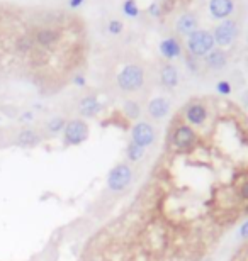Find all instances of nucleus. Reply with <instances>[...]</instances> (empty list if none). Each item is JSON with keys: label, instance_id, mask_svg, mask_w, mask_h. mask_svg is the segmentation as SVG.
Returning a JSON list of instances; mask_svg holds the SVG:
<instances>
[{"label": "nucleus", "instance_id": "obj_4", "mask_svg": "<svg viewBox=\"0 0 248 261\" xmlns=\"http://www.w3.org/2000/svg\"><path fill=\"white\" fill-rule=\"evenodd\" d=\"M88 138V126L82 119H72L63 129V141L66 146H80Z\"/></svg>", "mask_w": 248, "mask_h": 261}, {"label": "nucleus", "instance_id": "obj_14", "mask_svg": "<svg viewBox=\"0 0 248 261\" xmlns=\"http://www.w3.org/2000/svg\"><path fill=\"white\" fill-rule=\"evenodd\" d=\"M160 53L166 60H175L182 55V44L179 42V39L166 38L160 42Z\"/></svg>", "mask_w": 248, "mask_h": 261}, {"label": "nucleus", "instance_id": "obj_29", "mask_svg": "<svg viewBox=\"0 0 248 261\" xmlns=\"http://www.w3.org/2000/svg\"><path fill=\"white\" fill-rule=\"evenodd\" d=\"M33 119H34V114H33V112H24L22 116L19 117L21 122H31Z\"/></svg>", "mask_w": 248, "mask_h": 261}, {"label": "nucleus", "instance_id": "obj_1", "mask_svg": "<svg viewBox=\"0 0 248 261\" xmlns=\"http://www.w3.org/2000/svg\"><path fill=\"white\" fill-rule=\"evenodd\" d=\"M116 81L123 92H136L145 85V70L140 65H126L118 73Z\"/></svg>", "mask_w": 248, "mask_h": 261}, {"label": "nucleus", "instance_id": "obj_24", "mask_svg": "<svg viewBox=\"0 0 248 261\" xmlns=\"http://www.w3.org/2000/svg\"><path fill=\"white\" fill-rule=\"evenodd\" d=\"M186 65L189 66V70L192 71V73H197V71H199V63H197L196 56L187 55V56H186Z\"/></svg>", "mask_w": 248, "mask_h": 261}, {"label": "nucleus", "instance_id": "obj_32", "mask_svg": "<svg viewBox=\"0 0 248 261\" xmlns=\"http://www.w3.org/2000/svg\"><path fill=\"white\" fill-rule=\"evenodd\" d=\"M245 214H248V202H247V205H245Z\"/></svg>", "mask_w": 248, "mask_h": 261}, {"label": "nucleus", "instance_id": "obj_17", "mask_svg": "<svg viewBox=\"0 0 248 261\" xmlns=\"http://www.w3.org/2000/svg\"><path fill=\"white\" fill-rule=\"evenodd\" d=\"M16 142L22 148H33L41 142V134L34 129H22L17 134Z\"/></svg>", "mask_w": 248, "mask_h": 261}, {"label": "nucleus", "instance_id": "obj_28", "mask_svg": "<svg viewBox=\"0 0 248 261\" xmlns=\"http://www.w3.org/2000/svg\"><path fill=\"white\" fill-rule=\"evenodd\" d=\"M73 83H75L77 87H85V85H87V80H85L82 75H77V77H73Z\"/></svg>", "mask_w": 248, "mask_h": 261}, {"label": "nucleus", "instance_id": "obj_8", "mask_svg": "<svg viewBox=\"0 0 248 261\" xmlns=\"http://www.w3.org/2000/svg\"><path fill=\"white\" fill-rule=\"evenodd\" d=\"M60 38H62V34L55 27H40L33 36L34 44L41 46V48H51L60 41Z\"/></svg>", "mask_w": 248, "mask_h": 261}, {"label": "nucleus", "instance_id": "obj_12", "mask_svg": "<svg viewBox=\"0 0 248 261\" xmlns=\"http://www.w3.org/2000/svg\"><path fill=\"white\" fill-rule=\"evenodd\" d=\"M168 112H170V102L165 97H155L148 103V114H150L151 119L160 120L166 117Z\"/></svg>", "mask_w": 248, "mask_h": 261}, {"label": "nucleus", "instance_id": "obj_10", "mask_svg": "<svg viewBox=\"0 0 248 261\" xmlns=\"http://www.w3.org/2000/svg\"><path fill=\"white\" fill-rule=\"evenodd\" d=\"M235 3L233 0H211L209 2V12L216 19H226L233 14Z\"/></svg>", "mask_w": 248, "mask_h": 261}, {"label": "nucleus", "instance_id": "obj_19", "mask_svg": "<svg viewBox=\"0 0 248 261\" xmlns=\"http://www.w3.org/2000/svg\"><path fill=\"white\" fill-rule=\"evenodd\" d=\"M66 126V120L65 117H51V119L46 122V131L49 132V134H60V132H63Z\"/></svg>", "mask_w": 248, "mask_h": 261}, {"label": "nucleus", "instance_id": "obj_25", "mask_svg": "<svg viewBox=\"0 0 248 261\" xmlns=\"http://www.w3.org/2000/svg\"><path fill=\"white\" fill-rule=\"evenodd\" d=\"M123 29H124V26L121 20H111V22H109V33L111 34H121Z\"/></svg>", "mask_w": 248, "mask_h": 261}, {"label": "nucleus", "instance_id": "obj_9", "mask_svg": "<svg viewBox=\"0 0 248 261\" xmlns=\"http://www.w3.org/2000/svg\"><path fill=\"white\" fill-rule=\"evenodd\" d=\"M207 117H209L207 107L201 102H192L186 109V119L190 126H203L207 120Z\"/></svg>", "mask_w": 248, "mask_h": 261}, {"label": "nucleus", "instance_id": "obj_18", "mask_svg": "<svg viewBox=\"0 0 248 261\" xmlns=\"http://www.w3.org/2000/svg\"><path fill=\"white\" fill-rule=\"evenodd\" d=\"M145 153H146V149L141 148L140 144H136V142H133V141L127 142V146H126V156H127V160H129L131 163L141 161V160H143V156H145Z\"/></svg>", "mask_w": 248, "mask_h": 261}, {"label": "nucleus", "instance_id": "obj_31", "mask_svg": "<svg viewBox=\"0 0 248 261\" xmlns=\"http://www.w3.org/2000/svg\"><path fill=\"white\" fill-rule=\"evenodd\" d=\"M83 3V0H70V7H73V9H77V7H80Z\"/></svg>", "mask_w": 248, "mask_h": 261}, {"label": "nucleus", "instance_id": "obj_30", "mask_svg": "<svg viewBox=\"0 0 248 261\" xmlns=\"http://www.w3.org/2000/svg\"><path fill=\"white\" fill-rule=\"evenodd\" d=\"M150 14L151 16H160V5H157V3L150 5Z\"/></svg>", "mask_w": 248, "mask_h": 261}, {"label": "nucleus", "instance_id": "obj_7", "mask_svg": "<svg viewBox=\"0 0 248 261\" xmlns=\"http://www.w3.org/2000/svg\"><path fill=\"white\" fill-rule=\"evenodd\" d=\"M238 36V26H236L235 20H223L221 24H218L212 33V38H214V42L221 48H226V46L233 44V41Z\"/></svg>", "mask_w": 248, "mask_h": 261}, {"label": "nucleus", "instance_id": "obj_27", "mask_svg": "<svg viewBox=\"0 0 248 261\" xmlns=\"http://www.w3.org/2000/svg\"><path fill=\"white\" fill-rule=\"evenodd\" d=\"M238 234H240V238H242V239H248V221L240 226Z\"/></svg>", "mask_w": 248, "mask_h": 261}, {"label": "nucleus", "instance_id": "obj_5", "mask_svg": "<svg viewBox=\"0 0 248 261\" xmlns=\"http://www.w3.org/2000/svg\"><path fill=\"white\" fill-rule=\"evenodd\" d=\"M155 139H157V132H155V127L150 122L141 120V122L134 124L133 129H131V141L140 144L145 149L150 148L155 142Z\"/></svg>", "mask_w": 248, "mask_h": 261}, {"label": "nucleus", "instance_id": "obj_22", "mask_svg": "<svg viewBox=\"0 0 248 261\" xmlns=\"http://www.w3.org/2000/svg\"><path fill=\"white\" fill-rule=\"evenodd\" d=\"M123 10H124V14L129 16V17H136L138 14H140V9H138V5H136L134 0H126L124 5H123Z\"/></svg>", "mask_w": 248, "mask_h": 261}, {"label": "nucleus", "instance_id": "obj_2", "mask_svg": "<svg viewBox=\"0 0 248 261\" xmlns=\"http://www.w3.org/2000/svg\"><path fill=\"white\" fill-rule=\"evenodd\" d=\"M214 44L216 42L214 38H212V33L204 29H197L196 33H192L187 38V51L196 58H204L207 53L214 49Z\"/></svg>", "mask_w": 248, "mask_h": 261}, {"label": "nucleus", "instance_id": "obj_6", "mask_svg": "<svg viewBox=\"0 0 248 261\" xmlns=\"http://www.w3.org/2000/svg\"><path fill=\"white\" fill-rule=\"evenodd\" d=\"M172 142L175 144L177 149H180V151H190V149L196 146L197 136L190 126H187V124H180V126L175 127V131H173Z\"/></svg>", "mask_w": 248, "mask_h": 261}, {"label": "nucleus", "instance_id": "obj_3", "mask_svg": "<svg viewBox=\"0 0 248 261\" xmlns=\"http://www.w3.org/2000/svg\"><path fill=\"white\" fill-rule=\"evenodd\" d=\"M131 181H133V170L126 163L116 164L107 175V188L111 192H116V194L126 190Z\"/></svg>", "mask_w": 248, "mask_h": 261}, {"label": "nucleus", "instance_id": "obj_21", "mask_svg": "<svg viewBox=\"0 0 248 261\" xmlns=\"http://www.w3.org/2000/svg\"><path fill=\"white\" fill-rule=\"evenodd\" d=\"M123 110H124V114H126V117H129V119H138L141 114V107L138 105V102H134V100H126L123 105Z\"/></svg>", "mask_w": 248, "mask_h": 261}, {"label": "nucleus", "instance_id": "obj_16", "mask_svg": "<svg viewBox=\"0 0 248 261\" xmlns=\"http://www.w3.org/2000/svg\"><path fill=\"white\" fill-rule=\"evenodd\" d=\"M206 66L209 70H223L226 65H228V56L223 49H212L211 53H207L206 56Z\"/></svg>", "mask_w": 248, "mask_h": 261}, {"label": "nucleus", "instance_id": "obj_23", "mask_svg": "<svg viewBox=\"0 0 248 261\" xmlns=\"http://www.w3.org/2000/svg\"><path fill=\"white\" fill-rule=\"evenodd\" d=\"M216 90H218V94H221V95H229L233 88H231V85H229V81L221 80L216 83Z\"/></svg>", "mask_w": 248, "mask_h": 261}, {"label": "nucleus", "instance_id": "obj_20", "mask_svg": "<svg viewBox=\"0 0 248 261\" xmlns=\"http://www.w3.org/2000/svg\"><path fill=\"white\" fill-rule=\"evenodd\" d=\"M34 48V39L31 36H21L19 39H16V51L17 53H29Z\"/></svg>", "mask_w": 248, "mask_h": 261}, {"label": "nucleus", "instance_id": "obj_15", "mask_svg": "<svg viewBox=\"0 0 248 261\" xmlns=\"http://www.w3.org/2000/svg\"><path fill=\"white\" fill-rule=\"evenodd\" d=\"M179 70H177L173 65H170V63H166V65L162 66L160 70V81L162 85L166 88H175L177 85H179Z\"/></svg>", "mask_w": 248, "mask_h": 261}, {"label": "nucleus", "instance_id": "obj_13", "mask_svg": "<svg viewBox=\"0 0 248 261\" xmlns=\"http://www.w3.org/2000/svg\"><path fill=\"white\" fill-rule=\"evenodd\" d=\"M102 110V103L95 95H87L79 102V112L83 117H95Z\"/></svg>", "mask_w": 248, "mask_h": 261}, {"label": "nucleus", "instance_id": "obj_26", "mask_svg": "<svg viewBox=\"0 0 248 261\" xmlns=\"http://www.w3.org/2000/svg\"><path fill=\"white\" fill-rule=\"evenodd\" d=\"M238 197L242 200H245V202H248V180L243 181L242 185H240V190H238Z\"/></svg>", "mask_w": 248, "mask_h": 261}, {"label": "nucleus", "instance_id": "obj_11", "mask_svg": "<svg viewBox=\"0 0 248 261\" xmlns=\"http://www.w3.org/2000/svg\"><path fill=\"white\" fill-rule=\"evenodd\" d=\"M197 26H199V19H197L196 14L186 12L180 16L179 20H177V33L182 36H190L197 31Z\"/></svg>", "mask_w": 248, "mask_h": 261}]
</instances>
